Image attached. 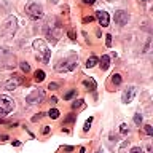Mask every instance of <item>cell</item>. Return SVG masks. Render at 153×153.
Masks as SVG:
<instances>
[{
    "mask_svg": "<svg viewBox=\"0 0 153 153\" xmlns=\"http://www.w3.org/2000/svg\"><path fill=\"white\" fill-rule=\"evenodd\" d=\"M33 50H35L37 61L43 62V64H48V62H50L51 51H50V48H48V45L43 40H35L33 42Z\"/></svg>",
    "mask_w": 153,
    "mask_h": 153,
    "instance_id": "obj_1",
    "label": "cell"
},
{
    "mask_svg": "<svg viewBox=\"0 0 153 153\" xmlns=\"http://www.w3.org/2000/svg\"><path fill=\"white\" fill-rule=\"evenodd\" d=\"M16 29H18L16 18H14V16H10V18H7V21L2 24V27H0V33H2L5 38H10V37L14 35Z\"/></svg>",
    "mask_w": 153,
    "mask_h": 153,
    "instance_id": "obj_2",
    "label": "cell"
},
{
    "mask_svg": "<svg viewBox=\"0 0 153 153\" xmlns=\"http://www.w3.org/2000/svg\"><path fill=\"white\" fill-rule=\"evenodd\" d=\"M75 67H76V57H69V59H61V61L54 65V69H56V72L62 74V72H70V70H74Z\"/></svg>",
    "mask_w": 153,
    "mask_h": 153,
    "instance_id": "obj_3",
    "label": "cell"
},
{
    "mask_svg": "<svg viewBox=\"0 0 153 153\" xmlns=\"http://www.w3.org/2000/svg\"><path fill=\"white\" fill-rule=\"evenodd\" d=\"M26 14L29 18L32 19V21H37V19H40L43 16V8H42V5H38V3H29L27 7H26Z\"/></svg>",
    "mask_w": 153,
    "mask_h": 153,
    "instance_id": "obj_4",
    "label": "cell"
},
{
    "mask_svg": "<svg viewBox=\"0 0 153 153\" xmlns=\"http://www.w3.org/2000/svg\"><path fill=\"white\" fill-rule=\"evenodd\" d=\"M14 108V102L7 96H0V117L8 115Z\"/></svg>",
    "mask_w": 153,
    "mask_h": 153,
    "instance_id": "obj_5",
    "label": "cell"
},
{
    "mask_svg": "<svg viewBox=\"0 0 153 153\" xmlns=\"http://www.w3.org/2000/svg\"><path fill=\"white\" fill-rule=\"evenodd\" d=\"M43 99H45V91L43 89H35L26 97V102L27 104H40Z\"/></svg>",
    "mask_w": 153,
    "mask_h": 153,
    "instance_id": "obj_6",
    "label": "cell"
},
{
    "mask_svg": "<svg viewBox=\"0 0 153 153\" xmlns=\"http://www.w3.org/2000/svg\"><path fill=\"white\" fill-rule=\"evenodd\" d=\"M21 83H22L21 76H19V75H13V76H10V78L3 83V89H7V91H13V89H16Z\"/></svg>",
    "mask_w": 153,
    "mask_h": 153,
    "instance_id": "obj_7",
    "label": "cell"
},
{
    "mask_svg": "<svg viewBox=\"0 0 153 153\" xmlns=\"http://www.w3.org/2000/svg\"><path fill=\"white\" fill-rule=\"evenodd\" d=\"M137 93V89L134 88V86H128L126 89H124V93L121 96V100L124 104H129V102H132V99H134V96H136Z\"/></svg>",
    "mask_w": 153,
    "mask_h": 153,
    "instance_id": "obj_8",
    "label": "cell"
},
{
    "mask_svg": "<svg viewBox=\"0 0 153 153\" xmlns=\"http://www.w3.org/2000/svg\"><path fill=\"white\" fill-rule=\"evenodd\" d=\"M128 21H129V14L126 11L118 10V11L115 13V22H117L118 26H124V24H128Z\"/></svg>",
    "mask_w": 153,
    "mask_h": 153,
    "instance_id": "obj_9",
    "label": "cell"
},
{
    "mask_svg": "<svg viewBox=\"0 0 153 153\" xmlns=\"http://www.w3.org/2000/svg\"><path fill=\"white\" fill-rule=\"evenodd\" d=\"M96 18H97V21H99V24L102 27H107L108 26L110 18H108V13L107 11H97V13H96Z\"/></svg>",
    "mask_w": 153,
    "mask_h": 153,
    "instance_id": "obj_10",
    "label": "cell"
},
{
    "mask_svg": "<svg viewBox=\"0 0 153 153\" xmlns=\"http://www.w3.org/2000/svg\"><path fill=\"white\" fill-rule=\"evenodd\" d=\"M99 65H100V69H102V70H107L108 67H110V57L107 54L102 56V59L99 61Z\"/></svg>",
    "mask_w": 153,
    "mask_h": 153,
    "instance_id": "obj_11",
    "label": "cell"
},
{
    "mask_svg": "<svg viewBox=\"0 0 153 153\" xmlns=\"http://www.w3.org/2000/svg\"><path fill=\"white\" fill-rule=\"evenodd\" d=\"M33 80H35L37 83H42V81L45 80V72H43V70H37L35 74H33Z\"/></svg>",
    "mask_w": 153,
    "mask_h": 153,
    "instance_id": "obj_12",
    "label": "cell"
},
{
    "mask_svg": "<svg viewBox=\"0 0 153 153\" xmlns=\"http://www.w3.org/2000/svg\"><path fill=\"white\" fill-rule=\"evenodd\" d=\"M83 85H85L89 91H94V89H96V81H94L93 78H86V80L83 81Z\"/></svg>",
    "mask_w": 153,
    "mask_h": 153,
    "instance_id": "obj_13",
    "label": "cell"
},
{
    "mask_svg": "<svg viewBox=\"0 0 153 153\" xmlns=\"http://www.w3.org/2000/svg\"><path fill=\"white\" fill-rule=\"evenodd\" d=\"M97 62H99L97 57H96V56H91V57H88V61H86V67H88V69H91V67H94Z\"/></svg>",
    "mask_w": 153,
    "mask_h": 153,
    "instance_id": "obj_14",
    "label": "cell"
},
{
    "mask_svg": "<svg viewBox=\"0 0 153 153\" xmlns=\"http://www.w3.org/2000/svg\"><path fill=\"white\" fill-rule=\"evenodd\" d=\"M112 83L118 86L120 83H121V75H120V74H113L112 75Z\"/></svg>",
    "mask_w": 153,
    "mask_h": 153,
    "instance_id": "obj_15",
    "label": "cell"
},
{
    "mask_svg": "<svg viewBox=\"0 0 153 153\" xmlns=\"http://www.w3.org/2000/svg\"><path fill=\"white\" fill-rule=\"evenodd\" d=\"M48 115H50L53 120H56V118H59V110H57V108H53V110H50V113H48Z\"/></svg>",
    "mask_w": 153,
    "mask_h": 153,
    "instance_id": "obj_16",
    "label": "cell"
},
{
    "mask_svg": "<svg viewBox=\"0 0 153 153\" xmlns=\"http://www.w3.org/2000/svg\"><path fill=\"white\" fill-rule=\"evenodd\" d=\"M91 123H93V117H89L88 120H86V123H85V128H83V131H85V132H88V131H89V128H91Z\"/></svg>",
    "mask_w": 153,
    "mask_h": 153,
    "instance_id": "obj_17",
    "label": "cell"
},
{
    "mask_svg": "<svg viewBox=\"0 0 153 153\" xmlns=\"http://www.w3.org/2000/svg\"><path fill=\"white\" fill-rule=\"evenodd\" d=\"M85 107V104H83V100H75V102H74V108H83Z\"/></svg>",
    "mask_w": 153,
    "mask_h": 153,
    "instance_id": "obj_18",
    "label": "cell"
},
{
    "mask_svg": "<svg viewBox=\"0 0 153 153\" xmlns=\"http://www.w3.org/2000/svg\"><path fill=\"white\" fill-rule=\"evenodd\" d=\"M134 123H136V124H140V123H142V115H140V113H136V115H134Z\"/></svg>",
    "mask_w": 153,
    "mask_h": 153,
    "instance_id": "obj_19",
    "label": "cell"
},
{
    "mask_svg": "<svg viewBox=\"0 0 153 153\" xmlns=\"http://www.w3.org/2000/svg\"><path fill=\"white\" fill-rule=\"evenodd\" d=\"M21 69H22V70H24V72H26V74H27V72L30 70V65H29L27 62H21Z\"/></svg>",
    "mask_w": 153,
    "mask_h": 153,
    "instance_id": "obj_20",
    "label": "cell"
},
{
    "mask_svg": "<svg viewBox=\"0 0 153 153\" xmlns=\"http://www.w3.org/2000/svg\"><path fill=\"white\" fill-rule=\"evenodd\" d=\"M74 96H75V89H72V91H69V93L64 96V99H65V100H69V99L74 97Z\"/></svg>",
    "mask_w": 153,
    "mask_h": 153,
    "instance_id": "obj_21",
    "label": "cell"
},
{
    "mask_svg": "<svg viewBox=\"0 0 153 153\" xmlns=\"http://www.w3.org/2000/svg\"><path fill=\"white\" fill-rule=\"evenodd\" d=\"M143 129H145V132L148 134V136H152V134H153V128L150 126V124H145V126H143Z\"/></svg>",
    "mask_w": 153,
    "mask_h": 153,
    "instance_id": "obj_22",
    "label": "cell"
},
{
    "mask_svg": "<svg viewBox=\"0 0 153 153\" xmlns=\"http://www.w3.org/2000/svg\"><path fill=\"white\" fill-rule=\"evenodd\" d=\"M105 45L112 46V35H110V33H108V35H105Z\"/></svg>",
    "mask_w": 153,
    "mask_h": 153,
    "instance_id": "obj_23",
    "label": "cell"
},
{
    "mask_svg": "<svg viewBox=\"0 0 153 153\" xmlns=\"http://www.w3.org/2000/svg\"><path fill=\"white\" fill-rule=\"evenodd\" d=\"M129 153H143V152H142L140 147H134V148H131V152H129Z\"/></svg>",
    "mask_w": 153,
    "mask_h": 153,
    "instance_id": "obj_24",
    "label": "cell"
},
{
    "mask_svg": "<svg viewBox=\"0 0 153 153\" xmlns=\"http://www.w3.org/2000/svg\"><path fill=\"white\" fill-rule=\"evenodd\" d=\"M121 134H128V124H121V129H120Z\"/></svg>",
    "mask_w": 153,
    "mask_h": 153,
    "instance_id": "obj_25",
    "label": "cell"
},
{
    "mask_svg": "<svg viewBox=\"0 0 153 153\" xmlns=\"http://www.w3.org/2000/svg\"><path fill=\"white\" fill-rule=\"evenodd\" d=\"M74 120H75V115L72 113V115H69V117H67V120H65V123H72V121H74Z\"/></svg>",
    "mask_w": 153,
    "mask_h": 153,
    "instance_id": "obj_26",
    "label": "cell"
},
{
    "mask_svg": "<svg viewBox=\"0 0 153 153\" xmlns=\"http://www.w3.org/2000/svg\"><path fill=\"white\" fill-rule=\"evenodd\" d=\"M5 140H8V136L7 134H0V142H5Z\"/></svg>",
    "mask_w": 153,
    "mask_h": 153,
    "instance_id": "obj_27",
    "label": "cell"
},
{
    "mask_svg": "<svg viewBox=\"0 0 153 153\" xmlns=\"http://www.w3.org/2000/svg\"><path fill=\"white\" fill-rule=\"evenodd\" d=\"M42 117H43V113H38V115H37V117H33V118H32V121H33V123H35V121H38V120H40Z\"/></svg>",
    "mask_w": 153,
    "mask_h": 153,
    "instance_id": "obj_28",
    "label": "cell"
},
{
    "mask_svg": "<svg viewBox=\"0 0 153 153\" xmlns=\"http://www.w3.org/2000/svg\"><path fill=\"white\" fill-rule=\"evenodd\" d=\"M57 88V83H50L48 85V89H56Z\"/></svg>",
    "mask_w": 153,
    "mask_h": 153,
    "instance_id": "obj_29",
    "label": "cell"
},
{
    "mask_svg": "<svg viewBox=\"0 0 153 153\" xmlns=\"http://www.w3.org/2000/svg\"><path fill=\"white\" fill-rule=\"evenodd\" d=\"M81 2H83L85 5H93V3L96 2V0H81Z\"/></svg>",
    "mask_w": 153,
    "mask_h": 153,
    "instance_id": "obj_30",
    "label": "cell"
},
{
    "mask_svg": "<svg viewBox=\"0 0 153 153\" xmlns=\"http://www.w3.org/2000/svg\"><path fill=\"white\" fill-rule=\"evenodd\" d=\"M43 134H50V128L48 126H43Z\"/></svg>",
    "mask_w": 153,
    "mask_h": 153,
    "instance_id": "obj_31",
    "label": "cell"
},
{
    "mask_svg": "<svg viewBox=\"0 0 153 153\" xmlns=\"http://www.w3.org/2000/svg\"><path fill=\"white\" fill-rule=\"evenodd\" d=\"M93 19H94L93 16H89V18H85V19H83V21H85V22H88V21L91 22V21H93Z\"/></svg>",
    "mask_w": 153,
    "mask_h": 153,
    "instance_id": "obj_32",
    "label": "cell"
},
{
    "mask_svg": "<svg viewBox=\"0 0 153 153\" xmlns=\"http://www.w3.org/2000/svg\"><path fill=\"white\" fill-rule=\"evenodd\" d=\"M97 153H102V152H97Z\"/></svg>",
    "mask_w": 153,
    "mask_h": 153,
    "instance_id": "obj_33",
    "label": "cell"
},
{
    "mask_svg": "<svg viewBox=\"0 0 153 153\" xmlns=\"http://www.w3.org/2000/svg\"><path fill=\"white\" fill-rule=\"evenodd\" d=\"M142 2H145V0H142Z\"/></svg>",
    "mask_w": 153,
    "mask_h": 153,
    "instance_id": "obj_34",
    "label": "cell"
}]
</instances>
